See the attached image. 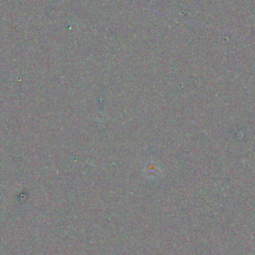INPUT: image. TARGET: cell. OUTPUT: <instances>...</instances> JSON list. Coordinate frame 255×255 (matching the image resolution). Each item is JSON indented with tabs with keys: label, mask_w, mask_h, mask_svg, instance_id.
I'll return each mask as SVG.
<instances>
[]
</instances>
